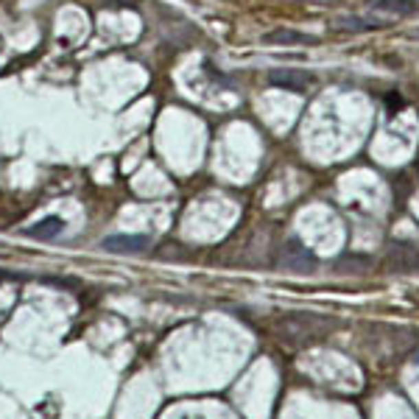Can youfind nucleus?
Segmentation results:
<instances>
[{
    "label": "nucleus",
    "mask_w": 419,
    "mask_h": 419,
    "mask_svg": "<svg viewBox=\"0 0 419 419\" xmlns=\"http://www.w3.org/2000/svg\"><path fill=\"white\" fill-rule=\"evenodd\" d=\"M313 42H316V36H308L293 28H274V31L263 34V45H313Z\"/></svg>",
    "instance_id": "4"
},
{
    "label": "nucleus",
    "mask_w": 419,
    "mask_h": 419,
    "mask_svg": "<svg viewBox=\"0 0 419 419\" xmlns=\"http://www.w3.org/2000/svg\"><path fill=\"white\" fill-rule=\"evenodd\" d=\"M414 36H419V34H414Z\"/></svg>",
    "instance_id": "11"
},
{
    "label": "nucleus",
    "mask_w": 419,
    "mask_h": 419,
    "mask_svg": "<svg viewBox=\"0 0 419 419\" xmlns=\"http://www.w3.org/2000/svg\"><path fill=\"white\" fill-rule=\"evenodd\" d=\"M335 28H339V31H352V34H363V31L381 28V23H369V20H363V17L347 14V17H339V20H335Z\"/></svg>",
    "instance_id": "8"
},
{
    "label": "nucleus",
    "mask_w": 419,
    "mask_h": 419,
    "mask_svg": "<svg viewBox=\"0 0 419 419\" xmlns=\"http://www.w3.org/2000/svg\"><path fill=\"white\" fill-rule=\"evenodd\" d=\"M269 81L280 90H288V93H302L313 84V76L305 73V70H293V67H277L269 73Z\"/></svg>",
    "instance_id": "1"
},
{
    "label": "nucleus",
    "mask_w": 419,
    "mask_h": 419,
    "mask_svg": "<svg viewBox=\"0 0 419 419\" xmlns=\"http://www.w3.org/2000/svg\"><path fill=\"white\" fill-rule=\"evenodd\" d=\"M414 361H416V363H419V352H416V355H414Z\"/></svg>",
    "instance_id": "10"
},
{
    "label": "nucleus",
    "mask_w": 419,
    "mask_h": 419,
    "mask_svg": "<svg viewBox=\"0 0 419 419\" xmlns=\"http://www.w3.org/2000/svg\"><path fill=\"white\" fill-rule=\"evenodd\" d=\"M62 229H65L62 218H45V221H39L36 227L25 229V235H28V238H39V240H51V238H56Z\"/></svg>",
    "instance_id": "7"
},
{
    "label": "nucleus",
    "mask_w": 419,
    "mask_h": 419,
    "mask_svg": "<svg viewBox=\"0 0 419 419\" xmlns=\"http://www.w3.org/2000/svg\"><path fill=\"white\" fill-rule=\"evenodd\" d=\"M280 263H282V269H288V271H313V266H316V258L310 255V251H308L302 243L291 240V243L282 249V255H280Z\"/></svg>",
    "instance_id": "2"
},
{
    "label": "nucleus",
    "mask_w": 419,
    "mask_h": 419,
    "mask_svg": "<svg viewBox=\"0 0 419 419\" xmlns=\"http://www.w3.org/2000/svg\"><path fill=\"white\" fill-rule=\"evenodd\" d=\"M151 240L146 235H109L104 238L106 251H143Z\"/></svg>",
    "instance_id": "6"
},
{
    "label": "nucleus",
    "mask_w": 419,
    "mask_h": 419,
    "mask_svg": "<svg viewBox=\"0 0 419 419\" xmlns=\"http://www.w3.org/2000/svg\"><path fill=\"white\" fill-rule=\"evenodd\" d=\"M372 12H383V14H397V17H411L419 12L416 0H369Z\"/></svg>",
    "instance_id": "5"
},
{
    "label": "nucleus",
    "mask_w": 419,
    "mask_h": 419,
    "mask_svg": "<svg viewBox=\"0 0 419 419\" xmlns=\"http://www.w3.org/2000/svg\"><path fill=\"white\" fill-rule=\"evenodd\" d=\"M389 269L392 271H416L419 269V249L414 243H392L389 249Z\"/></svg>",
    "instance_id": "3"
},
{
    "label": "nucleus",
    "mask_w": 419,
    "mask_h": 419,
    "mask_svg": "<svg viewBox=\"0 0 419 419\" xmlns=\"http://www.w3.org/2000/svg\"><path fill=\"white\" fill-rule=\"evenodd\" d=\"M182 419H201V416H182Z\"/></svg>",
    "instance_id": "9"
}]
</instances>
